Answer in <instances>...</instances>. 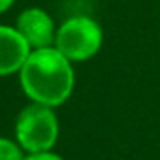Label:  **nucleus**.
Returning <instances> with one entry per match:
<instances>
[{
    "mask_svg": "<svg viewBox=\"0 0 160 160\" xmlns=\"http://www.w3.org/2000/svg\"><path fill=\"white\" fill-rule=\"evenodd\" d=\"M30 51V45L17 28L0 25V75L19 72Z\"/></svg>",
    "mask_w": 160,
    "mask_h": 160,
    "instance_id": "nucleus-5",
    "label": "nucleus"
},
{
    "mask_svg": "<svg viewBox=\"0 0 160 160\" xmlns=\"http://www.w3.org/2000/svg\"><path fill=\"white\" fill-rule=\"evenodd\" d=\"M23 160H62V158L51 151H42V152H28V156H25Z\"/></svg>",
    "mask_w": 160,
    "mask_h": 160,
    "instance_id": "nucleus-7",
    "label": "nucleus"
},
{
    "mask_svg": "<svg viewBox=\"0 0 160 160\" xmlns=\"http://www.w3.org/2000/svg\"><path fill=\"white\" fill-rule=\"evenodd\" d=\"M70 62L57 47L32 49L19 70L27 96L49 108L60 106L73 89V68Z\"/></svg>",
    "mask_w": 160,
    "mask_h": 160,
    "instance_id": "nucleus-1",
    "label": "nucleus"
},
{
    "mask_svg": "<svg viewBox=\"0 0 160 160\" xmlns=\"http://www.w3.org/2000/svg\"><path fill=\"white\" fill-rule=\"evenodd\" d=\"M23 147L13 143L12 139L0 138V160H23Z\"/></svg>",
    "mask_w": 160,
    "mask_h": 160,
    "instance_id": "nucleus-6",
    "label": "nucleus"
},
{
    "mask_svg": "<svg viewBox=\"0 0 160 160\" xmlns=\"http://www.w3.org/2000/svg\"><path fill=\"white\" fill-rule=\"evenodd\" d=\"M15 28L27 40V43L30 45V49L51 47L53 42H55V36H57L53 19L49 17L47 12L40 10V8H28V10H25L19 15Z\"/></svg>",
    "mask_w": 160,
    "mask_h": 160,
    "instance_id": "nucleus-4",
    "label": "nucleus"
},
{
    "mask_svg": "<svg viewBox=\"0 0 160 160\" xmlns=\"http://www.w3.org/2000/svg\"><path fill=\"white\" fill-rule=\"evenodd\" d=\"M19 145L28 152L51 151L58 138V121L49 106L32 104L25 108L15 122Z\"/></svg>",
    "mask_w": 160,
    "mask_h": 160,
    "instance_id": "nucleus-2",
    "label": "nucleus"
},
{
    "mask_svg": "<svg viewBox=\"0 0 160 160\" xmlns=\"http://www.w3.org/2000/svg\"><path fill=\"white\" fill-rule=\"evenodd\" d=\"M100 25L85 15H77L62 23L55 36V47L70 60H87L94 57L102 47Z\"/></svg>",
    "mask_w": 160,
    "mask_h": 160,
    "instance_id": "nucleus-3",
    "label": "nucleus"
},
{
    "mask_svg": "<svg viewBox=\"0 0 160 160\" xmlns=\"http://www.w3.org/2000/svg\"><path fill=\"white\" fill-rule=\"evenodd\" d=\"M15 2V0H0V13L6 12L8 8H12V4Z\"/></svg>",
    "mask_w": 160,
    "mask_h": 160,
    "instance_id": "nucleus-8",
    "label": "nucleus"
}]
</instances>
